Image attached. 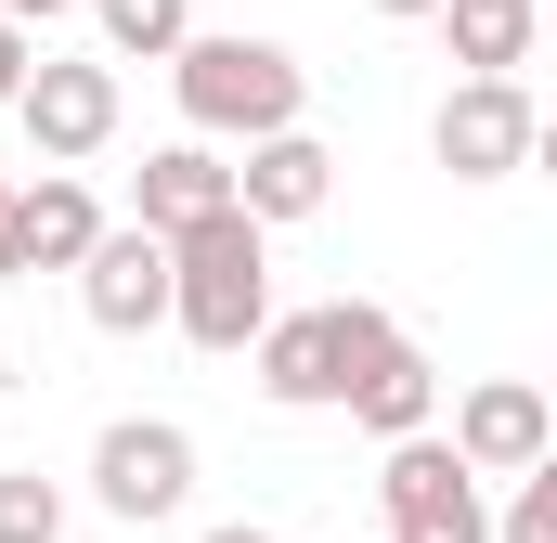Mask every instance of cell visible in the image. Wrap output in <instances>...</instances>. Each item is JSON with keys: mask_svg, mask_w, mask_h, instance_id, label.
<instances>
[{"mask_svg": "<svg viewBox=\"0 0 557 543\" xmlns=\"http://www.w3.org/2000/svg\"><path fill=\"white\" fill-rule=\"evenodd\" d=\"M208 543H273V531H260V518H221V531H208Z\"/></svg>", "mask_w": 557, "mask_h": 543, "instance_id": "7402d4cb", "label": "cell"}, {"mask_svg": "<svg viewBox=\"0 0 557 543\" xmlns=\"http://www.w3.org/2000/svg\"><path fill=\"white\" fill-rule=\"evenodd\" d=\"M169 272H182V285H169V324H182L195 350H221V363H234V350L273 324V220H260L247 194H234L221 220L169 233Z\"/></svg>", "mask_w": 557, "mask_h": 543, "instance_id": "6da1fadb", "label": "cell"}, {"mask_svg": "<svg viewBox=\"0 0 557 543\" xmlns=\"http://www.w3.org/2000/svg\"><path fill=\"white\" fill-rule=\"evenodd\" d=\"M532 142H545V104H532L519 78H454L441 117H428V155H441L454 181H519Z\"/></svg>", "mask_w": 557, "mask_h": 543, "instance_id": "52a82bcc", "label": "cell"}, {"mask_svg": "<svg viewBox=\"0 0 557 543\" xmlns=\"http://www.w3.org/2000/svg\"><path fill=\"white\" fill-rule=\"evenodd\" d=\"M532 26H545V0H441V39H454L467 78H519L532 65Z\"/></svg>", "mask_w": 557, "mask_h": 543, "instance_id": "5bb4252c", "label": "cell"}, {"mask_svg": "<svg viewBox=\"0 0 557 543\" xmlns=\"http://www.w3.org/2000/svg\"><path fill=\"white\" fill-rule=\"evenodd\" d=\"M234 194H247L273 233H285V220H324V194H337V155H324L311 130H260L247 155H234Z\"/></svg>", "mask_w": 557, "mask_h": 543, "instance_id": "8fae6325", "label": "cell"}, {"mask_svg": "<svg viewBox=\"0 0 557 543\" xmlns=\"http://www.w3.org/2000/svg\"><path fill=\"white\" fill-rule=\"evenodd\" d=\"M545 479H557V453H545Z\"/></svg>", "mask_w": 557, "mask_h": 543, "instance_id": "cb8c5ba5", "label": "cell"}, {"mask_svg": "<svg viewBox=\"0 0 557 543\" xmlns=\"http://www.w3.org/2000/svg\"><path fill=\"white\" fill-rule=\"evenodd\" d=\"M169 285H182V272H169V233H156V220H104V247L78 260V311H91L104 337H156V324H169Z\"/></svg>", "mask_w": 557, "mask_h": 543, "instance_id": "ba28073f", "label": "cell"}, {"mask_svg": "<svg viewBox=\"0 0 557 543\" xmlns=\"http://www.w3.org/2000/svg\"><path fill=\"white\" fill-rule=\"evenodd\" d=\"M532 168H545V181H557V117H545V142H532Z\"/></svg>", "mask_w": 557, "mask_h": 543, "instance_id": "603a6c76", "label": "cell"}, {"mask_svg": "<svg viewBox=\"0 0 557 543\" xmlns=\"http://www.w3.org/2000/svg\"><path fill=\"white\" fill-rule=\"evenodd\" d=\"M376 505H389V543H493V505H480V466L454 440H389L376 466Z\"/></svg>", "mask_w": 557, "mask_h": 543, "instance_id": "277c9868", "label": "cell"}, {"mask_svg": "<svg viewBox=\"0 0 557 543\" xmlns=\"http://www.w3.org/2000/svg\"><path fill=\"white\" fill-rule=\"evenodd\" d=\"M0 543H65V492L39 466H0Z\"/></svg>", "mask_w": 557, "mask_h": 543, "instance_id": "2e32d148", "label": "cell"}, {"mask_svg": "<svg viewBox=\"0 0 557 543\" xmlns=\"http://www.w3.org/2000/svg\"><path fill=\"white\" fill-rule=\"evenodd\" d=\"M169 91H182V130H208V142H260V130H298L311 65H298L285 39L208 26V39H182V52H169Z\"/></svg>", "mask_w": 557, "mask_h": 543, "instance_id": "7a4b0ae2", "label": "cell"}, {"mask_svg": "<svg viewBox=\"0 0 557 543\" xmlns=\"http://www.w3.org/2000/svg\"><path fill=\"white\" fill-rule=\"evenodd\" d=\"M26 65H39V52H26V13H0V104L26 91Z\"/></svg>", "mask_w": 557, "mask_h": 543, "instance_id": "ac0fdd59", "label": "cell"}, {"mask_svg": "<svg viewBox=\"0 0 557 543\" xmlns=\"http://www.w3.org/2000/svg\"><path fill=\"white\" fill-rule=\"evenodd\" d=\"M363 13H389V26H441V0H363Z\"/></svg>", "mask_w": 557, "mask_h": 543, "instance_id": "d6986e66", "label": "cell"}, {"mask_svg": "<svg viewBox=\"0 0 557 543\" xmlns=\"http://www.w3.org/2000/svg\"><path fill=\"white\" fill-rule=\"evenodd\" d=\"M91 505L131 518V531L182 518V505H195V427H169V414H117V427L91 440Z\"/></svg>", "mask_w": 557, "mask_h": 543, "instance_id": "8992f818", "label": "cell"}, {"mask_svg": "<svg viewBox=\"0 0 557 543\" xmlns=\"http://www.w3.org/2000/svg\"><path fill=\"white\" fill-rule=\"evenodd\" d=\"M337 543H350V531H337Z\"/></svg>", "mask_w": 557, "mask_h": 543, "instance_id": "d4e9b609", "label": "cell"}, {"mask_svg": "<svg viewBox=\"0 0 557 543\" xmlns=\"http://www.w3.org/2000/svg\"><path fill=\"white\" fill-rule=\"evenodd\" d=\"M26 272V247H13V181H0V285Z\"/></svg>", "mask_w": 557, "mask_h": 543, "instance_id": "ffe728a7", "label": "cell"}, {"mask_svg": "<svg viewBox=\"0 0 557 543\" xmlns=\"http://www.w3.org/2000/svg\"><path fill=\"white\" fill-rule=\"evenodd\" d=\"M403 324L376 311V298H324V311H273L260 337H247V363H260V402L285 414H324V402H350V376L389 350Z\"/></svg>", "mask_w": 557, "mask_h": 543, "instance_id": "3957f363", "label": "cell"}, {"mask_svg": "<svg viewBox=\"0 0 557 543\" xmlns=\"http://www.w3.org/2000/svg\"><path fill=\"white\" fill-rule=\"evenodd\" d=\"M493 543H557V479H545V466L519 479V505L493 518Z\"/></svg>", "mask_w": 557, "mask_h": 543, "instance_id": "e0dca14e", "label": "cell"}, {"mask_svg": "<svg viewBox=\"0 0 557 543\" xmlns=\"http://www.w3.org/2000/svg\"><path fill=\"white\" fill-rule=\"evenodd\" d=\"M0 13H26V26H52V13H78V0H0Z\"/></svg>", "mask_w": 557, "mask_h": 543, "instance_id": "44dd1931", "label": "cell"}, {"mask_svg": "<svg viewBox=\"0 0 557 543\" xmlns=\"http://www.w3.org/2000/svg\"><path fill=\"white\" fill-rule=\"evenodd\" d=\"M454 453L480 466V479H532L557 453V414H545V389L532 376H480L467 402H454Z\"/></svg>", "mask_w": 557, "mask_h": 543, "instance_id": "9c48e42d", "label": "cell"}, {"mask_svg": "<svg viewBox=\"0 0 557 543\" xmlns=\"http://www.w3.org/2000/svg\"><path fill=\"white\" fill-rule=\"evenodd\" d=\"M13 117H26V142H39V168H91L104 142H117V52L91 65V52H39L26 65V91H13Z\"/></svg>", "mask_w": 557, "mask_h": 543, "instance_id": "5b68a950", "label": "cell"}, {"mask_svg": "<svg viewBox=\"0 0 557 543\" xmlns=\"http://www.w3.org/2000/svg\"><path fill=\"white\" fill-rule=\"evenodd\" d=\"M428 414H441V363H428L416 337H389V350L350 376V427H363V440H416Z\"/></svg>", "mask_w": 557, "mask_h": 543, "instance_id": "4fadbf2b", "label": "cell"}, {"mask_svg": "<svg viewBox=\"0 0 557 543\" xmlns=\"http://www.w3.org/2000/svg\"><path fill=\"white\" fill-rule=\"evenodd\" d=\"M13 247H26V272H78L91 247H104V207H91V181H78V168H39V181L13 194Z\"/></svg>", "mask_w": 557, "mask_h": 543, "instance_id": "7c38bea8", "label": "cell"}, {"mask_svg": "<svg viewBox=\"0 0 557 543\" xmlns=\"http://www.w3.org/2000/svg\"><path fill=\"white\" fill-rule=\"evenodd\" d=\"M91 26H104L117 65H169V52L195 39V0H91Z\"/></svg>", "mask_w": 557, "mask_h": 543, "instance_id": "9a60e30c", "label": "cell"}, {"mask_svg": "<svg viewBox=\"0 0 557 543\" xmlns=\"http://www.w3.org/2000/svg\"><path fill=\"white\" fill-rule=\"evenodd\" d=\"M234 207V155L208 130H182V142H156L143 155V181H131V220H156V233H195V220H221Z\"/></svg>", "mask_w": 557, "mask_h": 543, "instance_id": "30bf717a", "label": "cell"}]
</instances>
